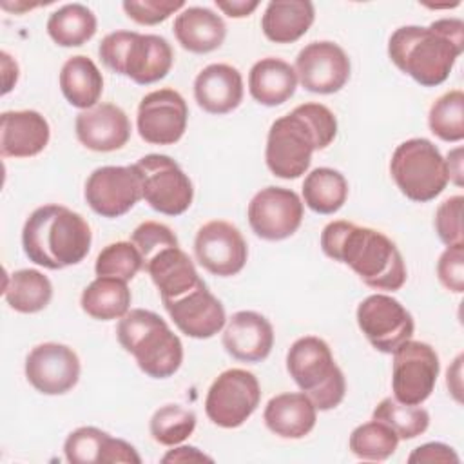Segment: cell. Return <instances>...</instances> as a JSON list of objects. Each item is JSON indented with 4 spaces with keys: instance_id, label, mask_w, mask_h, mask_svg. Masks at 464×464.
<instances>
[{
    "instance_id": "1",
    "label": "cell",
    "mask_w": 464,
    "mask_h": 464,
    "mask_svg": "<svg viewBox=\"0 0 464 464\" xmlns=\"http://www.w3.org/2000/svg\"><path fill=\"white\" fill-rule=\"evenodd\" d=\"M321 248L334 261L348 265L375 290H399L406 265L397 245L382 232L350 221H332L321 232Z\"/></svg>"
},
{
    "instance_id": "2",
    "label": "cell",
    "mask_w": 464,
    "mask_h": 464,
    "mask_svg": "<svg viewBox=\"0 0 464 464\" xmlns=\"http://www.w3.org/2000/svg\"><path fill=\"white\" fill-rule=\"evenodd\" d=\"M462 51L464 22L460 18H440L428 27L402 25L388 40L390 60L422 87L446 82Z\"/></svg>"
},
{
    "instance_id": "3",
    "label": "cell",
    "mask_w": 464,
    "mask_h": 464,
    "mask_svg": "<svg viewBox=\"0 0 464 464\" xmlns=\"http://www.w3.org/2000/svg\"><path fill=\"white\" fill-rule=\"evenodd\" d=\"M335 136L337 120L326 105H297L270 125L265 149L266 167L277 178L295 179L308 170L314 150L326 149Z\"/></svg>"
},
{
    "instance_id": "4",
    "label": "cell",
    "mask_w": 464,
    "mask_h": 464,
    "mask_svg": "<svg viewBox=\"0 0 464 464\" xmlns=\"http://www.w3.org/2000/svg\"><path fill=\"white\" fill-rule=\"evenodd\" d=\"M91 243L89 223L62 205L38 207L22 230V246L29 261L49 270L78 265L89 254Z\"/></svg>"
},
{
    "instance_id": "5",
    "label": "cell",
    "mask_w": 464,
    "mask_h": 464,
    "mask_svg": "<svg viewBox=\"0 0 464 464\" xmlns=\"http://www.w3.org/2000/svg\"><path fill=\"white\" fill-rule=\"evenodd\" d=\"M116 337L140 370L152 379L174 375L183 362V344L169 324L150 310H129L116 326Z\"/></svg>"
},
{
    "instance_id": "6",
    "label": "cell",
    "mask_w": 464,
    "mask_h": 464,
    "mask_svg": "<svg viewBox=\"0 0 464 464\" xmlns=\"http://www.w3.org/2000/svg\"><path fill=\"white\" fill-rule=\"evenodd\" d=\"M98 54L107 69L130 78L138 85L163 80L174 62L172 47L163 36L136 31L109 33L100 42Z\"/></svg>"
},
{
    "instance_id": "7",
    "label": "cell",
    "mask_w": 464,
    "mask_h": 464,
    "mask_svg": "<svg viewBox=\"0 0 464 464\" xmlns=\"http://www.w3.org/2000/svg\"><path fill=\"white\" fill-rule=\"evenodd\" d=\"M286 370L317 410H334L344 399V375L335 364L330 346L321 337H299L286 353Z\"/></svg>"
},
{
    "instance_id": "8",
    "label": "cell",
    "mask_w": 464,
    "mask_h": 464,
    "mask_svg": "<svg viewBox=\"0 0 464 464\" xmlns=\"http://www.w3.org/2000/svg\"><path fill=\"white\" fill-rule=\"evenodd\" d=\"M390 172L399 190L417 203L435 199L450 181L446 160L426 138H411L397 145Z\"/></svg>"
},
{
    "instance_id": "9",
    "label": "cell",
    "mask_w": 464,
    "mask_h": 464,
    "mask_svg": "<svg viewBox=\"0 0 464 464\" xmlns=\"http://www.w3.org/2000/svg\"><path fill=\"white\" fill-rule=\"evenodd\" d=\"M136 169L141 176L143 199L160 214L179 216L192 205L194 187L183 169L165 154L140 158Z\"/></svg>"
},
{
    "instance_id": "10",
    "label": "cell",
    "mask_w": 464,
    "mask_h": 464,
    "mask_svg": "<svg viewBox=\"0 0 464 464\" xmlns=\"http://www.w3.org/2000/svg\"><path fill=\"white\" fill-rule=\"evenodd\" d=\"M259 401L261 388L257 377L243 368H230L210 384L205 413L219 428H237L256 411Z\"/></svg>"
},
{
    "instance_id": "11",
    "label": "cell",
    "mask_w": 464,
    "mask_h": 464,
    "mask_svg": "<svg viewBox=\"0 0 464 464\" xmlns=\"http://www.w3.org/2000/svg\"><path fill=\"white\" fill-rule=\"evenodd\" d=\"M439 370L437 352L428 343L408 339L393 352V399L404 404H422L435 388Z\"/></svg>"
},
{
    "instance_id": "12",
    "label": "cell",
    "mask_w": 464,
    "mask_h": 464,
    "mask_svg": "<svg viewBox=\"0 0 464 464\" xmlns=\"http://www.w3.org/2000/svg\"><path fill=\"white\" fill-rule=\"evenodd\" d=\"M357 324L370 344L393 353L402 343L411 339L415 323L411 314L392 295L372 294L357 306Z\"/></svg>"
},
{
    "instance_id": "13",
    "label": "cell",
    "mask_w": 464,
    "mask_h": 464,
    "mask_svg": "<svg viewBox=\"0 0 464 464\" xmlns=\"http://www.w3.org/2000/svg\"><path fill=\"white\" fill-rule=\"evenodd\" d=\"M87 205L103 218L127 214L141 198V176L136 165H105L91 172L85 181Z\"/></svg>"
},
{
    "instance_id": "14",
    "label": "cell",
    "mask_w": 464,
    "mask_h": 464,
    "mask_svg": "<svg viewBox=\"0 0 464 464\" xmlns=\"http://www.w3.org/2000/svg\"><path fill=\"white\" fill-rule=\"evenodd\" d=\"M248 223L252 232L266 241L290 237L303 221L301 198L285 187H265L248 203Z\"/></svg>"
},
{
    "instance_id": "15",
    "label": "cell",
    "mask_w": 464,
    "mask_h": 464,
    "mask_svg": "<svg viewBox=\"0 0 464 464\" xmlns=\"http://www.w3.org/2000/svg\"><path fill=\"white\" fill-rule=\"evenodd\" d=\"M194 254L207 272L230 277L243 270L248 248L237 227L223 219H214L199 227L194 239Z\"/></svg>"
},
{
    "instance_id": "16",
    "label": "cell",
    "mask_w": 464,
    "mask_h": 464,
    "mask_svg": "<svg viewBox=\"0 0 464 464\" xmlns=\"http://www.w3.org/2000/svg\"><path fill=\"white\" fill-rule=\"evenodd\" d=\"M188 109L185 98L174 89H158L145 94L138 105V132L152 145H172L187 129Z\"/></svg>"
},
{
    "instance_id": "17",
    "label": "cell",
    "mask_w": 464,
    "mask_h": 464,
    "mask_svg": "<svg viewBox=\"0 0 464 464\" xmlns=\"http://www.w3.org/2000/svg\"><path fill=\"white\" fill-rule=\"evenodd\" d=\"M350 58L334 42H312L295 58V74L301 85L315 94L341 91L350 78Z\"/></svg>"
},
{
    "instance_id": "18",
    "label": "cell",
    "mask_w": 464,
    "mask_h": 464,
    "mask_svg": "<svg viewBox=\"0 0 464 464\" xmlns=\"http://www.w3.org/2000/svg\"><path fill=\"white\" fill-rule=\"evenodd\" d=\"M25 377L44 395H62L80 379V359L72 348L60 343H42L25 357Z\"/></svg>"
},
{
    "instance_id": "19",
    "label": "cell",
    "mask_w": 464,
    "mask_h": 464,
    "mask_svg": "<svg viewBox=\"0 0 464 464\" xmlns=\"http://www.w3.org/2000/svg\"><path fill=\"white\" fill-rule=\"evenodd\" d=\"M163 306L178 330L187 337L208 339L214 337L227 323L221 301L199 281L183 295L163 301Z\"/></svg>"
},
{
    "instance_id": "20",
    "label": "cell",
    "mask_w": 464,
    "mask_h": 464,
    "mask_svg": "<svg viewBox=\"0 0 464 464\" xmlns=\"http://www.w3.org/2000/svg\"><path fill=\"white\" fill-rule=\"evenodd\" d=\"M78 141L94 152L121 149L130 138V121L123 109L114 103H98L76 116Z\"/></svg>"
},
{
    "instance_id": "21",
    "label": "cell",
    "mask_w": 464,
    "mask_h": 464,
    "mask_svg": "<svg viewBox=\"0 0 464 464\" xmlns=\"http://www.w3.org/2000/svg\"><path fill=\"white\" fill-rule=\"evenodd\" d=\"M223 346L237 361L259 362L272 352L274 328L265 315L254 310L236 312L223 332Z\"/></svg>"
},
{
    "instance_id": "22",
    "label": "cell",
    "mask_w": 464,
    "mask_h": 464,
    "mask_svg": "<svg viewBox=\"0 0 464 464\" xmlns=\"http://www.w3.org/2000/svg\"><path fill=\"white\" fill-rule=\"evenodd\" d=\"M65 459L72 464H140L141 457L134 446L123 439L111 437L107 431L94 426H82L69 433L63 444Z\"/></svg>"
},
{
    "instance_id": "23",
    "label": "cell",
    "mask_w": 464,
    "mask_h": 464,
    "mask_svg": "<svg viewBox=\"0 0 464 464\" xmlns=\"http://www.w3.org/2000/svg\"><path fill=\"white\" fill-rule=\"evenodd\" d=\"M49 138V123L38 111H5L0 116V152L5 158L36 156Z\"/></svg>"
},
{
    "instance_id": "24",
    "label": "cell",
    "mask_w": 464,
    "mask_h": 464,
    "mask_svg": "<svg viewBox=\"0 0 464 464\" xmlns=\"http://www.w3.org/2000/svg\"><path fill=\"white\" fill-rule=\"evenodd\" d=\"M194 98L210 114H227L243 100L241 72L228 63H210L194 80Z\"/></svg>"
},
{
    "instance_id": "25",
    "label": "cell",
    "mask_w": 464,
    "mask_h": 464,
    "mask_svg": "<svg viewBox=\"0 0 464 464\" xmlns=\"http://www.w3.org/2000/svg\"><path fill=\"white\" fill-rule=\"evenodd\" d=\"M143 268L156 285L161 301H170L192 290L201 277L190 257L178 246H165L143 261Z\"/></svg>"
},
{
    "instance_id": "26",
    "label": "cell",
    "mask_w": 464,
    "mask_h": 464,
    "mask_svg": "<svg viewBox=\"0 0 464 464\" xmlns=\"http://www.w3.org/2000/svg\"><path fill=\"white\" fill-rule=\"evenodd\" d=\"M266 428L283 439H303L317 420V408L303 392L272 397L263 413Z\"/></svg>"
},
{
    "instance_id": "27",
    "label": "cell",
    "mask_w": 464,
    "mask_h": 464,
    "mask_svg": "<svg viewBox=\"0 0 464 464\" xmlns=\"http://www.w3.org/2000/svg\"><path fill=\"white\" fill-rule=\"evenodd\" d=\"M174 36L183 49L205 54L225 42L227 25L223 18L208 7H185L174 20Z\"/></svg>"
},
{
    "instance_id": "28",
    "label": "cell",
    "mask_w": 464,
    "mask_h": 464,
    "mask_svg": "<svg viewBox=\"0 0 464 464\" xmlns=\"http://www.w3.org/2000/svg\"><path fill=\"white\" fill-rule=\"evenodd\" d=\"M297 87L295 69L281 58H261L248 74V91L252 98L266 107H276L290 100Z\"/></svg>"
},
{
    "instance_id": "29",
    "label": "cell",
    "mask_w": 464,
    "mask_h": 464,
    "mask_svg": "<svg viewBox=\"0 0 464 464\" xmlns=\"http://www.w3.org/2000/svg\"><path fill=\"white\" fill-rule=\"evenodd\" d=\"M315 9L310 0H272L261 18V29L270 42L292 44L314 24Z\"/></svg>"
},
{
    "instance_id": "30",
    "label": "cell",
    "mask_w": 464,
    "mask_h": 464,
    "mask_svg": "<svg viewBox=\"0 0 464 464\" xmlns=\"http://www.w3.org/2000/svg\"><path fill=\"white\" fill-rule=\"evenodd\" d=\"M60 89L72 107L87 111L98 105L103 92V76L91 58L76 54L62 65Z\"/></svg>"
},
{
    "instance_id": "31",
    "label": "cell",
    "mask_w": 464,
    "mask_h": 464,
    "mask_svg": "<svg viewBox=\"0 0 464 464\" xmlns=\"http://www.w3.org/2000/svg\"><path fill=\"white\" fill-rule=\"evenodd\" d=\"M130 290L127 281L116 277H96L85 286L80 297L82 310L98 321L121 319L130 306Z\"/></svg>"
},
{
    "instance_id": "32",
    "label": "cell",
    "mask_w": 464,
    "mask_h": 464,
    "mask_svg": "<svg viewBox=\"0 0 464 464\" xmlns=\"http://www.w3.org/2000/svg\"><path fill=\"white\" fill-rule=\"evenodd\" d=\"M4 297L20 314H36L53 299V285L47 276L33 268H22L5 277Z\"/></svg>"
},
{
    "instance_id": "33",
    "label": "cell",
    "mask_w": 464,
    "mask_h": 464,
    "mask_svg": "<svg viewBox=\"0 0 464 464\" xmlns=\"http://www.w3.org/2000/svg\"><path fill=\"white\" fill-rule=\"evenodd\" d=\"M348 198V181L330 167H317L303 181V199L317 214L337 212Z\"/></svg>"
},
{
    "instance_id": "34",
    "label": "cell",
    "mask_w": 464,
    "mask_h": 464,
    "mask_svg": "<svg viewBox=\"0 0 464 464\" xmlns=\"http://www.w3.org/2000/svg\"><path fill=\"white\" fill-rule=\"evenodd\" d=\"M96 14L83 4H65L47 20V33L62 47H80L96 33Z\"/></svg>"
},
{
    "instance_id": "35",
    "label": "cell",
    "mask_w": 464,
    "mask_h": 464,
    "mask_svg": "<svg viewBox=\"0 0 464 464\" xmlns=\"http://www.w3.org/2000/svg\"><path fill=\"white\" fill-rule=\"evenodd\" d=\"M372 419L388 424L399 435V439L404 440L422 435L430 426V415L424 408L419 404H404L392 397L382 399L375 406Z\"/></svg>"
},
{
    "instance_id": "36",
    "label": "cell",
    "mask_w": 464,
    "mask_h": 464,
    "mask_svg": "<svg viewBox=\"0 0 464 464\" xmlns=\"http://www.w3.org/2000/svg\"><path fill=\"white\" fill-rule=\"evenodd\" d=\"M350 450L362 460H386L399 444V435L381 420H370L357 426L350 435Z\"/></svg>"
},
{
    "instance_id": "37",
    "label": "cell",
    "mask_w": 464,
    "mask_h": 464,
    "mask_svg": "<svg viewBox=\"0 0 464 464\" xmlns=\"http://www.w3.org/2000/svg\"><path fill=\"white\" fill-rule=\"evenodd\" d=\"M428 125L442 141H460L464 138V92L455 89L439 96L430 107Z\"/></svg>"
},
{
    "instance_id": "38",
    "label": "cell",
    "mask_w": 464,
    "mask_h": 464,
    "mask_svg": "<svg viewBox=\"0 0 464 464\" xmlns=\"http://www.w3.org/2000/svg\"><path fill=\"white\" fill-rule=\"evenodd\" d=\"M196 428V415L179 404H165L150 419V435L158 444L176 446L188 439Z\"/></svg>"
},
{
    "instance_id": "39",
    "label": "cell",
    "mask_w": 464,
    "mask_h": 464,
    "mask_svg": "<svg viewBox=\"0 0 464 464\" xmlns=\"http://www.w3.org/2000/svg\"><path fill=\"white\" fill-rule=\"evenodd\" d=\"M143 268V257L134 243L116 241L107 245L96 257L94 272L100 277L130 281Z\"/></svg>"
},
{
    "instance_id": "40",
    "label": "cell",
    "mask_w": 464,
    "mask_h": 464,
    "mask_svg": "<svg viewBox=\"0 0 464 464\" xmlns=\"http://www.w3.org/2000/svg\"><path fill=\"white\" fill-rule=\"evenodd\" d=\"M462 203L464 198L451 196L442 201L435 212V230L439 239L448 246L464 245L462 239Z\"/></svg>"
},
{
    "instance_id": "41",
    "label": "cell",
    "mask_w": 464,
    "mask_h": 464,
    "mask_svg": "<svg viewBox=\"0 0 464 464\" xmlns=\"http://www.w3.org/2000/svg\"><path fill=\"white\" fill-rule=\"evenodd\" d=\"M134 246L140 250L143 261L160 252L165 246H178L176 234L163 223L145 221L138 225L130 236Z\"/></svg>"
},
{
    "instance_id": "42",
    "label": "cell",
    "mask_w": 464,
    "mask_h": 464,
    "mask_svg": "<svg viewBox=\"0 0 464 464\" xmlns=\"http://www.w3.org/2000/svg\"><path fill=\"white\" fill-rule=\"evenodd\" d=\"M123 11L129 18L141 25H156L165 22L172 13L185 7L183 0H125Z\"/></svg>"
},
{
    "instance_id": "43",
    "label": "cell",
    "mask_w": 464,
    "mask_h": 464,
    "mask_svg": "<svg viewBox=\"0 0 464 464\" xmlns=\"http://www.w3.org/2000/svg\"><path fill=\"white\" fill-rule=\"evenodd\" d=\"M439 281L455 294L464 290V245L448 246L437 263Z\"/></svg>"
},
{
    "instance_id": "44",
    "label": "cell",
    "mask_w": 464,
    "mask_h": 464,
    "mask_svg": "<svg viewBox=\"0 0 464 464\" xmlns=\"http://www.w3.org/2000/svg\"><path fill=\"white\" fill-rule=\"evenodd\" d=\"M410 464L415 462H442V464H459V455L455 453V450L448 444L442 442H426L419 448H415L410 457H408Z\"/></svg>"
},
{
    "instance_id": "45",
    "label": "cell",
    "mask_w": 464,
    "mask_h": 464,
    "mask_svg": "<svg viewBox=\"0 0 464 464\" xmlns=\"http://www.w3.org/2000/svg\"><path fill=\"white\" fill-rule=\"evenodd\" d=\"M216 5L230 18H245L257 9L259 2L257 0H228V2L216 0Z\"/></svg>"
},
{
    "instance_id": "46",
    "label": "cell",
    "mask_w": 464,
    "mask_h": 464,
    "mask_svg": "<svg viewBox=\"0 0 464 464\" xmlns=\"http://www.w3.org/2000/svg\"><path fill=\"white\" fill-rule=\"evenodd\" d=\"M163 462H212V457L201 453L198 448L194 446H179L170 450L163 459Z\"/></svg>"
},
{
    "instance_id": "47",
    "label": "cell",
    "mask_w": 464,
    "mask_h": 464,
    "mask_svg": "<svg viewBox=\"0 0 464 464\" xmlns=\"http://www.w3.org/2000/svg\"><path fill=\"white\" fill-rule=\"evenodd\" d=\"M446 169H448V179L462 187V149L460 147L448 154Z\"/></svg>"
},
{
    "instance_id": "48",
    "label": "cell",
    "mask_w": 464,
    "mask_h": 464,
    "mask_svg": "<svg viewBox=\"0 0 464 464\" xmlns=\"http://www.w3.org/2000/svg\"><path fill=\"white\" fill-rule=\"evenodd\" d=\"M11 63H13L11 56L5 51H2V69H4V91L2 92L4 94H7L13 89V85L16 83V80H18V65L9 69Z\"/></svg>"
}]
</instances>
